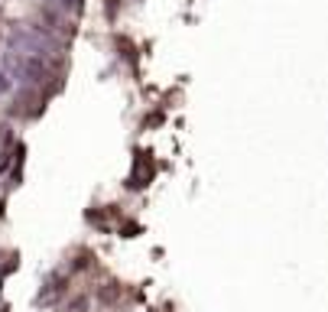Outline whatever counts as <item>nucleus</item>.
I'll return each instance as SVG.
<instances>
[{"instance_id":"obj_1","label":"nucleus","mask_w":328,"mask_h":312,"mask_svg":"<svg viewBox=\"0 0 328 312\" xmlns=\"http://www.w3.org/2000/svg\"><path fill=\"white\" fill-rule=\"evenodd\" d=\"M10 49L13 52H23V55H33L46 65H55L59 55H62V39H55L49 30L42 26H16L10 30Z\"/></svg>"},{"instance_id":"obj_2","label":"nucleus","mask_w":328,"mask_h":312,"mask_svg":"<svg viewBox=\"0 0 328 312\" xmlns=\"http://www.w3.org/2000/svg\"><path fill=\"white\" fill-rule=\"evenodd\" d=\"M3 72H7L10 78H16L20 85H30V88H42L49 78H52V72H49L46 62L33 59V55H23V52H13V49L3 55Z\"/></svg>"},{"instance_id":"obj_3","label":"nucleus","mask_w":328,"mask_h":312,"mask_svg":"<svg viewBox=\"0 0 328 312\" xmlns=\"http://www.w3.org/2000/svg\"><path fill=\"white\" fill-rule=\"evenodd\" d=\"M55 3H59V10H62V13H72V16L81 13V0H55Z\"/></svg>"},{"instance_id":"obj_4","label":"nucleus","mask_w":328,"mask_h":312,"mask_svg":"<svg viewBox=\"0 0 328 312\" xmlns=\"http://www.w3.org/2000/svg\"><path fill=\"white\" fill-rule=\"evenodd\" d=\"M10 88H13V81H10V75H7V72L0 69V94H3V91H10Z\"/></svg>"},{"instance_id":"obj_5","label":"nucleus","mask_w":328,"mask_h":312,"mask_svg":"<svg viewBox=\"0 0 328 312\" xmlns=\"http://www.w3.org/2000/svg\"><path fill=\"white\" fill-rule=\"evenodd\" d=\"M114 296H117V289H101V299H104V303H110V299H114Z\"/></svg>"}]
</instances>
